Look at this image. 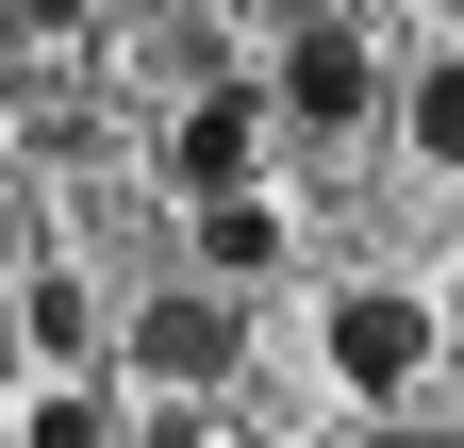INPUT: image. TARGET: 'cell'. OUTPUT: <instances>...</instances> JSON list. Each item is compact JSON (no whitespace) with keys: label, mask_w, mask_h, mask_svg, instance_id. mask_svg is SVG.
Returning a JSON list of instances; mask_svg holds the SVG:
<instances>
[{"label":"cell","mask_w":464,"mask_h":448,"mask_svg":"<svg viewBox=\"0 0 464 448\" xmlns=\"http://www.w3.org/2000/svg\"><path fill=\"white\" fill-rule=\"evenodd\" d=\"M249 150H266V100H249V83H216L199 117L166 133V183H183V200H249Z\"/></svg>","instance_id":"cell-4"},{"label":"cell","mask_w":464,"mask_h":448,"mask_svg":"<svg viewBox=\"0 0 464 448\" xmlns=\"http://www.w3.org/2000/svg\"><path fill=\"white\" fill-rule=\"evenodd\" d=\"M17 349H34V365H50V382H67V365H83V349H100V299H83V283H67V266H34V283H17Z\"/></svg>","instance_id":"cell-5"},{"label":"cell","mask_w":464,"mask_h":448,"mask_svg":"<svg viewBox=\"0 0 464 448\" xmlns=\"http://www.w3.org/2000/svg\"><path fill=\"white\" fill-rule=\"evenodd\" d=\"M17 34H34V17H17V0H0V50H17Z\"/></svg>","instance_id":"cell-11"},{"label":"cell","mask_w":464,"mask_h":448,"mask_svg":"<svg viewBox=\"0 0 464 448\" xmlns=\"http://www.w3.org/2000/svg\"><path fill=\"white\" fill-rule=\"evenodd\" d=\"M332 382L348 399H415L431 382V299L415 283H348L332 299Z\"/></svg>","instance_id":"cell-2"},{"label":"cell","mask_w":464,"mask_h":448,"mask_svg":"<svg viewBox=\"0 0 464 448\" xmlns=\"http://www.w3.org/2000/svg\"><path fill=\"white\" fill-rule=\"evenodd\" d=\"M17 448H133V432H116V399H100V382H50V399L17 415Z\"/></svg>","instance_id":"cell-7"},{"label":"cell","mask_w":464,"mask_h":448,"mask_svg":"<svg viewBox=\"0 0 464 448\" xmlns=\"http://www.w3.org/2000/svg\"><path fill=\"white\" fill-rule=\"evenodd\" d=\"M232 349H249V316H232V283H166L133 299V332H116V365L166 382V399H199V382H232Z\"/></svg>","instance_id":"cell-1"},{"label":"cell","mask_w":464,"mask_h":448,"mask_svg":"<svg viewBox=\"0 0 464 448\" xmlns=\"http://www.w3.org/2000/svg\"><path fill=\"white\" fill-rule=\"evenodd\" d=\"M431 17H464V0H431Z\"/></svg>","instance_id":"cell-12"},{"label":"cell","mask_w":464,"mask_h":448,"mask_svg":"<svg viewBox=\"0 0 464 448\" xmlns=\"http://www.w3.org/2000/svg\"><path fill=\"white\" fill-rule=\"evenodd\" d=\"M17 17H34V34H67V17H83V0H17Z\"/></svg>","instance_id":"cell-10"},{"label":"cell","mask_w":464,"mask_h":448,"mask_svg":"<svg viewBox=\"0 0 464 448\" xmlns=\"http://www.w3.org/2000/svg\"><path fill=\"white\" fill-rule=\"evenodd\" d=\"M398 117H415V150H431V166H464V50H431V67L398 83Z\"/></svg>","instance_id":"cell-8"},{"label":"cell","mask_w":464,"mask_h":448,"mask_svg":"<svg viewBox=\"0 0 464 448\" xmlns=\"http://www.w3.org/2000/svg\"><path fill=\"white\" fill-rule=\"evenodd\" d=\"M282 266V216L266 200H199V283H266Z\"/></svg>","instance_id":"cell-6"},{"label":"cell","mask_w":464,"mask_h":448,"mask_svg":"<svg viewBox=\"0 0 464 448\" xmlns=\"http://www.w3.org/2000/svg\"><path fill=\"white\" fill-rule=\"evenodd\" d=\"M365 100H382V67H365V34H299V50H282V83H266V117H299V133H348V117H365Z\"/></svg>","instance_id":"cell-3"},{"label":"cell","mask_w":464,"mask_h":448,"mask_svg":"<svg viewBox=\"0 0 464 448\" xmlns=\"http://www.w3.org/2000/svg\"><path fill=\"white\" fill-rule=\"evenodd\" d=\"M348 448H448L431 415H365V432H348Z\"/></svg>","instance_id":"cell-9"}]
</instances>
